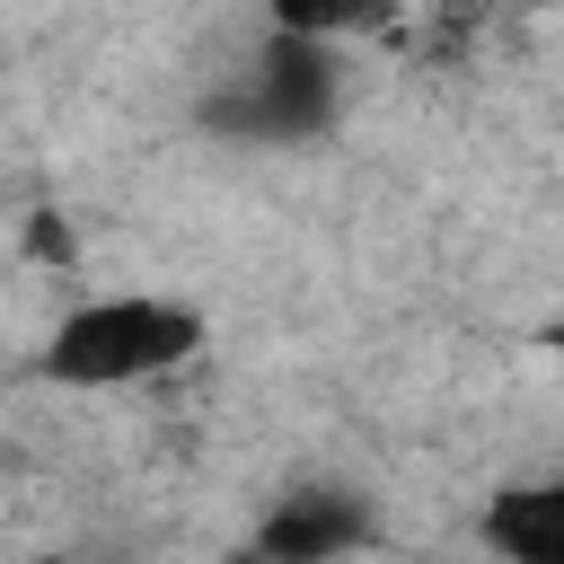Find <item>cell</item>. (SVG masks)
<instances>
[{"label":"cell","mask_w":564,"mask_h":564,"mask_svg":"<svg viewBox=\"0 0 564 564\" xmlns=\"http://www.w3.org/2000/svg\"><path fill=\"white\" fill-rule=\"evenodd\" d=\"M326 106H335V44H308V35L273 26V44L247 70L238 123L247 132H308V123H326Z\"/></svg>","instance_id":"2"},{"label":"cell","mask_w":564,"mask_h":564,"mask_svg":"<svg viewBox=\"0 0 564 564\" xmlns=\"http://www.w3.org/2000/svg\"><path fill=\"white\" fill-rule=\"evenodd\" d=\"M203 352V317L167 291H97V300H70L35 352V370L53 388H79V397H106V388H150L167 370H185Z\"/></svg>","instance_id":"1"},{"label":"cell","mask_w":564,"mask_h":564,"mask_svg":"<svg viewBox=\"0 0 564 564\" xmlns=\"http://www.w3.org/2000/svg\"><path fill=\"white\" fill-rule=\"evenodd\" d=\"M397 18H405V0H273V26H282V35H308V44L388 35Z\"/></svg>","instance_id":"4"},{"label":"cell","mask_w":564,"mask_h":564,"mask_svg":"<svg viewBox=\"0 0 564 564\" xmlns=\"http://www.w3.org/2000/svg\"><path fill=\"white\" fill-rule=\"evenodd\" d=\"M485 538L502 555H520V564H555L564 555V511H555V494H502Z\"/></svg>","instance_id":"5"},{"label":"cell","mask_w":564,"mask_h":564,"mask_svg":"<svg viewBox=\"0 0 564 564\" xmlns=\"http://www.w3.org/2000/svg\"><path fill=\"white\" fill-rule=\"evenodd\" d=\"M361 538H370V520H361V502H352V494H282V502H273V520L256 529V546H264V555H282V564L344 555V546H361Z\"/></svg>","instance_id":"3"}]
</instances>
